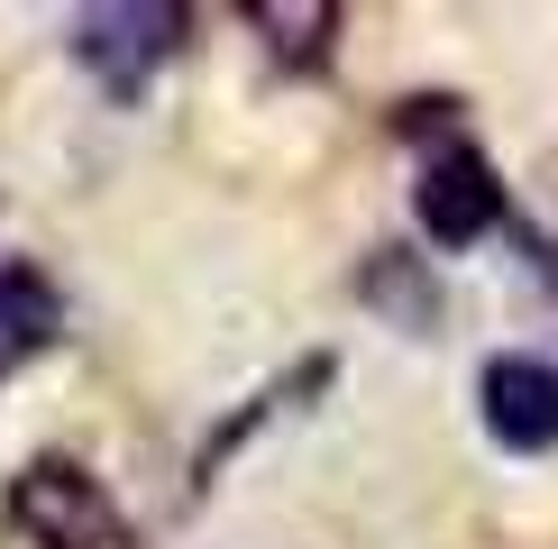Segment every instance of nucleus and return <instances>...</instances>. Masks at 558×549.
Wrapping results in <instances>:
<instances>
[{"label": "nucleus", "mask_w": 558, "mask_h": 549, "mask_svg": "<svg viewBox=\"0 0 558 549\" xmlns=\"http://www.w3.org/2000/svg\"><path fill=\"white\" fill-rule=\"evenodd\" d=\"M64 330V303L37 266H0V376H19L37 349H56Z\"/></svg>", "instance_id": "5"}, {"label": "nucleus", "mask_w": 558, "mask_h": 549, "mask_svg": "<svg viewBox=\"0 0 558 549\" xmlns=\"http://www.w3.org/2000/svg\"><path fill=\"white\" fill-rule=\"evenodd\" d=\"M247 28H266V46L284 64H320V56H330L339 10H330V0H302V10H293V0H247Z\"/></svg>", "instance_id": "6"}, {"label": "nucleus", "mask_w": 558, "mask_h": 549, "mask_svg": "<svg viewBox=\"0 0 558 549\" xmlns=\"http://www.w3.org/2000/svg\"><path fill=\"white\" fill-rule=\"evenodd\" d=\"M64 46H74V64H83L101 91H120V101H129V91L183 46V10H166V0H110V10H74Z\"/></svg>", "instance_id": "2"}, {"label": "nucleus", "mask_w": 558, "mask_h": 549, "mask_svg": "<svg viewBox=\"0 0 558 549\" xmlns=\"http://www.w3.org/2000/svg\"><path fill=\"white\" fill-rule=\"evenodd\" d=\"M412 211H422V229H430L439 247H476L485 229L504 220V183H495V166H485L476 147H439L430 166H422Z\"/></svg>", "instance_id": "3"}, {"label": "nucleus", "mask_w": 558, "mask_h": 549, "mask_svg": "<svg viewBox=\"0 0 558 549\" xmlns=\"http://www.w3.org/2000/svg\"><path fill=\"white\" fill-rule=\"evenodd\" d=\"M10 522L37 549H120V503L101 495V476L74 457H28L10 476Z\"/></svg>", "instance_id": "1"}, {"label": "nucleus", "mask_w": 558, "mask_h": 549, "mask_svg": "<svg viewBox=\"0 0 558 549\" xmlns=\"http://www.w3.org/2000/svg\"><path fill=\"white\" fill-rule=\"evenodd\" d=\"M476 403H485V430L504 449H522V457L558 449V366L549 357H495L476 376Z\"/></svg>", "instance_id": "4"}]
</instances>
